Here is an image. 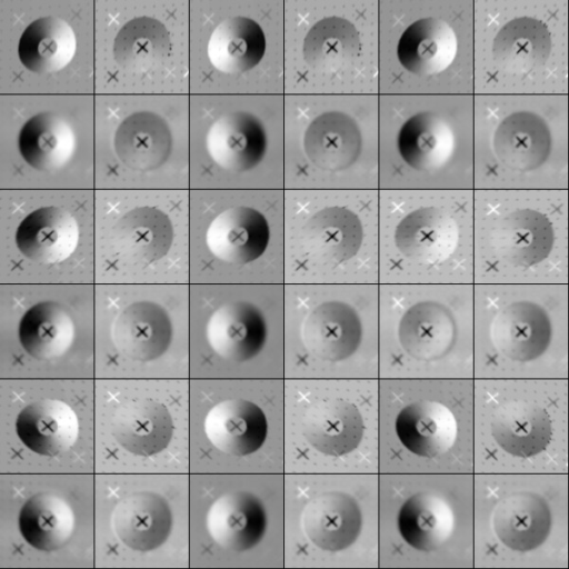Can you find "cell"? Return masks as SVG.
Here are the masks:
<instances>
[{"label":"cell","mask_w":569,"mask_h":569,"mask_svg":"<svg viewBox=\"0 0 569 569\" xmlns=\"http://www.w3.org/2000/svg\"><path fill=\"white\" fill-rule=\"evenodd\" d=\"M489 335L492 347L501 356L527 363L547 352L552 342L553 325L541 305L532 300H516L496 312Z\"/></svg>","instance_id":"cell-1"},{"label":"cell","mask_w":569,"mask_h":569,"mask_svg":"<svg viewBox=\"0 0 569 569\" xmlns=\"http://www.w3.org/2000/svg\"><path fill=\"white\" fill-rule=\"evenodd\" d=\"M268 332L263 311L247 300L220 305L204 326V337L213 353L233 363L258 357L266 347Z\"/></svg>","instance_id":"cell-2"},{"label":"cell","mask_w":569,"mask_h":569,"mask_svg":"<svg viewBox=\"0 0 569 569\" xmlns=\"http://www.w3.org/2000/svg\"><path fill=\"white\" fill-rule=\"evenodd\" d=\"M111 340L116 349L137 362H152L169 350L173 323L167 309L149 299L130 302L113 318Z\"/></svg>","instance_id":"cell-3"},{"label":"cell","mask_w":569,"mask_h":569,"mask_svg":"<svg viewBox=\"0 0 569 569\" xmlns=\"http://www.w3.org/2000/svg\"><path fill=\"white\" fill-rule=\"evenodd\" d=\"M303 347L316 358L341 362L351 358L363 338L362 320L348 302L331 299L315 306L300 328Z\"/></svg>","instance_id":"cell-4"},{"label":"cell","mask_w":569,"mask_h":569,"mask_svg":"<svg viewBox=\"0 0 569 569\" xmlns=\"http://www.w3.org/2000/svg\"><path fill=\"white\" fill-rule=\"evenodd\" d=\"M271 229L267 217L249 206H233L217 214L209 223L204 242L221 262L244 266L267 251Z\"/></svg>","instance_id":"cell-5"},{"label":"cell","mask_w":569,"mask_h":569,"mask_svg":"<svg viewBox=\"0 0 569 569\" xmlns=\"http://www.w3.org/2000/svg\"><path fill=\"white\" fill-rule=\"evenodd\" d=\"M204 526L213 542L222 549L246 552L264 538L268 512L257 495L247 490L229 491L209 506Z\"/></svg>","instance_id":"cell-6"},{"label":"cell","mask_w":569,"mask_h":569,"mask_svg":"<svg viewBox=\"0 0 569 569\" xmlns=\"http://www.w3.org/2000/svg\"><path fill=\"white\" fill-rule=\"evenodd\" d=\"M204 146L219 168L241 173L261 163L268 150V133L256 114L232 111L213 121L206 133Z\"/></svg>","instance_id":"cell-7"},{"label":"cell","mask_w":569,"mask_h":569,"mask_svg":"<svg viewBox=\"0 0 569 569\" xmlns=\"http://www.w3.org/2000/svg\"><path fill=\"white\" fill-rule=\"evenodd\" d=\"M460 229L456 219L435 206L419 207L407 213L396 226L393 241L408 260L436 266L448 260L457 250Z\"/></svg>","instance_id":"cell-8"},{"label":"cell","mask_w":569,"mask_h":569,"mask_svg":"<svg viewBox=\"0 0 569 569\" xmlns=\"http://www.w3.org/2000/svg\"><path fill=\"white\" fill-rule=\"evenodd\" d=\"M208 441L220 452L247 457L267 441L269 422L263 409L243 398H229L213 405L203 419Z\"/></svg>","instance_id":"cell-9"},{"label":"cell","mask_w":569,"mask_h":569,"mask_svg":"<svg viewBox=\"0 0 569 569\" xmlns=\"http://www.w3.org/2000/svg\"><path fill=\"white\" fill-rule=\"evenodd\" d=\"M549 123L531 110H516L496 126L491 147L495 157L507 169L526 173L542 167L552 151Z\"/></svg>","instance_id":"cell-10"},{"label":"cell","mask_w":569,"mask_h":569,"mask_svg":"<svg viewBox=\"0 0 569 569\" xmlns=\"http://www.w3.org/2000/svg\"><path fill=\"white\" fill-rule=\"evenodd\" d=\"M80 227L64 208L44 206L29 212L18 224L14 243L27 259L40 264H60L77 250Z\"/></svg>","instance_id":"cell-11"},{"label":"cell","mask_w":569,"mask_h":569,"mask_svg":"<svg viewBox=\"0 0 569 569\" xmlns=\"http://www.w3.org/2000/svg\"><path fill=\"white\" fill-rule=\"evenodd\" d=\"M301 526L317 548L328 552L349 549L361 535L362 510L348 492L331 490L312 497L303 507Z\"/></svg>","instance_id":"cell-12"},{"label":"cell","mask_w":569,"mask_h":569,"mask_svg":"<svg viewBox=\"0 0 569 569\" xmlns=\"http://www.w3.org/2000/svg\"><path fill=\"white\" fill-rule=\"evenodd\" d=\"M14 431L19 441L31 452L56 457L76 445L80 421L74 409L66 401L43 398L19 410Z\"/></svg>","instance_id":"cell-13"},{"label":"cell","mask_w":569,"mask_h":569,"mask_svg":"<svg viewBox=\"0 0 569 569\" xmlns=\"http://www.w3.org/2000/svg\"><path fill=\"white\" fill-rule=\"evenodd\" d=\"M172 510L154 491H136L121 498L111 512L113 533L126 547L138 552L160 548L170 537Z\"/></svg>","instance_id":"cell-14"},{"label":"cell","mask_w":569,"mask_h":569,"mask_svg":"<svg viewBox=\"0 0 569 569\" xmlns=\"http://www.w3.org/2000/svg\"><path fill=\"white\" fill-rule=\"evenodd\" d=\"M496 254L517 268H531L545 261L555 244L551 220L541 211L520 208L497 219L491 232Z\"/></svg>","instance_id":"cell-15"},{"label":"cell","mask_w":569,"mask_h":569,"mask_svg":"<svg viewBox=\"0 0 569 569\" xmlns=\"http://www.w3.org/2000/svg\"><path fill=\"white\" fill-rule=\"evenodd\" d=\"M305 253L316 263L333 268L352 259L363 241L359 216L343 206H328L312 213L300 232Z\"/></svg>","instance_id":"cell-16"},{"label":"cell","mask_w":569,"mask_h":569,"mask_svg":"<svg viewBox=\"0 0 569 569\" xmlns=\"http://www.w3.org/2000/svg\"><path fill=\"white\" fill-rule=\"evenodd\" d=\"M365 430L359 408L337 397L312 402L301 418L305 440L328 457H343L355 451L363 439Z\"/></svg>","instance_id":"cell-17"},{"label":"cell","mask_w":569,"mask_h":569,"mask_svg":"<svg viewBox=\"0 0 569 569\" xmlns=\"http://www.w3.org/2000/svg\"><path fill=\"white\" fill-rule=\"evenodd\" d=\"M110 432L116 442L131 455L152 457L170 445L174 422L163 403L151 398H134L116 408Z\"/></svg>","instance_id":"cell-18"},{"label":"cell","mask_w":569,"mask_h":569,"mask_svg":"<svg viewBox=\"0 0 569 569\" xmlns=\"http://www.w3.org/2000/svg\"><path fill=\"white\" fill-rule=\"evenodd\" d=\"M552 522L548 501L532 491H517L501 498L491 518L498 540L520 553L540 548L551 533Z\"/></svg>","instance_id":"cell-19"},{"label":"cell","mask_w":569,"mask_h":569,"mask_svg":"<svg viewBox=\"0 0 569 569\" xmlns=\"http://www.w3.org/2000/svg\"><path fill=\"white\" fill-rule=\"evenodd\" d=\"M459 51L458 36L442 18L423 17L401 32L396 47L400 66L411 74L432 77L448 70Z\"/></svg>","instance_id":"cell-20"},{"label":"cell","mask_w":569,"mask_h":569,"mask_svg":"<svg viewBox=\"0 0 569 569\" xmlns=\"http://www.w3.org/2000/svg\"><path fill=\"white\" fill-rule=\"evenodd\" d=\"M401 446L420 458H437L457 442L458 420L453 411L437 400H417L403 406L395 418Z\"/></svg>","instance_id":"cell-21"},{"label":"cell","mask_w":569,"mask_h":569,"mask_svg":"<svg viewBox=\"0 0 569 569\" xmlns=\"http://www.w3.org/2000/svg\"><path fill=\"white\" fill-rule=\"evenodd\" d=\"M171 219L152 206L136 207L114 222L110 242L114 252L136 266H149L167 256L173 243Z\"/></svg>","instance_id":"cell-22"},{"label":"cell","mask_w":569,"mask_h":569,"mask_svg":"<svg viewBox=\"0 0 569 569\" xmlns=\"http://www.w3.org/2000/svg\"><path fill=\"white\" fill-rule=\"evenodd\" d=\"M302 148L315 167L326 172H339L359 159L362 133L353 117L340 110H328L306 127Z\"/></svg>","instance_id":"cell-23"},{"label":"cell","mask_w":569,"mask_h":569,"mask_svg":"<svg viewBox=\"0 0 569 569\" xmlns=\"http://www.w3.org/2000/svg\"><path fill=\"white\" fill-rule=\"evenodd\" d=\"M397 338L411 358L430 362L447 356L457 339V323L451 310L436 300L411 305L400 317Z\"/></svg>","instance_id":"cell-24"},{"label":"cell","mask_w":569,"mask_h":569,"mask_svg":"<svg viewBox=\"0 0 569 569\" xmlns=\"http://www.w3.org/2000/svg\"><path fill=\"white\" fill-rule=\"evenodd\" d=\"M112 146L117 158L130 170L154 171L172 151V133L168 122L149 110L127 116L117 127Z\"/></svg>","instance_id":"cell-25"},{"label":"cell","mask_w":569,"mask_h":569,"mask_svg":"<svg viewBox=\"0 0 569 569\" xmlns=\"http://www.w3.org/2000/svg\"><path fill=\"white\" fill-rule=\"evenodd\" d=\"M491 436L506 453L521 459L542 453L553 428L548 411L533 402L512 400L500 405L491 419Z\"/></svg>","instance_id":"cell-26"},{"label":"cell","mask_w":569,"mask_h":569,"mask_svg":"<svg viewBox=\"0 0 569 569\" xmlns=\"http://www.w3.org/2000/svg\"><path fill=\"white\" fill-rule=\"evenodd\" d=\"M396 147L401 160L420 172H435L452 159L457 138L451 124L432 111L411 114L400 126Z\"/></svg>","instance_id":"cell-27"},{"label":"cell","mask_w":569,"mask_h":569,"mask_svg":"<svg viewBox=\"0 0 569 569\" xmlns=\"http://www.w3.org/2000/svg\"><path fill=\"white\" fill-rule=\"evenodd\" d=\"M552 37L549 27L540 19L519 16L506 21L496 32L491 52L503 71L525 76L549 59Z\"/></svg>","instance_id":"cell-28"},{"label":"cell","mask_w":569,"mask_h":569,"mask_svg":"<svg viewBox=\"0 0 569 569\" xmlns=\"http://www.w3.org/2000/svg\"><path fill=\"white\" fill-rule=\"evenodd\" d=\"M76 323L58 301L42 300L31 305L20 317L17 338L22 350L38 361L63 357L76 340Z\"/></svg>","instance_id":"cell-29"},{"label":"cell","mask_w":569,"mask_h":569,"mask_svg":"<svg viewBox=\"0 0 569 569\" xmlns=\"http://www.w3.org/2000/svg\"><path fill=\"white\" fill-rule=\"evenodd\" d=\"M19 154L31 168L56 172L64 168L77 149L72 126L60 114L42 111L31 116L17 137Z\"/></svg>","instance_id":"cell-30"},{"label":"cell","mask_w":569,"mask_h":569,"mask_svg":"<svg viewBox=\"0 0 569 569\" xmlns=\"http://www.w3.org/2000/svg\"><path fill=\"white\" fill-rule=\"evenodd\" d=\"M267 38L263 28L247 16L221 20L212 30L207 56L211 66L226 74H240L254 69L264 58Z\"/></svg>","instance_id":"cell-31"},{"label":"cell","mask_w":569,"mask_h":569,"mask_svg":"<svg viewBox=\"0 0 569 569\" xmlns=\"http://www.w3.org/2000/svg\"><path fill=\"white\" fill-rule=\"evenodd\" d=\"M396 526L401 539L412 549L431 552L453 535L456 515L449 501L433 492H417L399 507Z\"/></svg>","instance_id":"cell-32"},{"label":"cell","mask_w":569,"mask_h":569,"mask_svg":"<svg viewBox=\"0 0 569 569\" xmlns=\"http://www.w3.org/2000/svg\"><path fill=\"white\" fill-rule=\"evenodd\" d=\"M73 28L57 16L39 17L21 32L17 53L20 63L38 74L56 73L73 60L77 52Z\"/></svg>","instance_id":"cell-33"},{"label":"cell","mask_w":569,"mask_h":569,"mask_svg":"<svg viewBox=\"0 0 569 569\" xmlns=\"http://www.w3.org/2000/svg\"><path fill=\"white\" fill-rule=\"evenodd\" d=\"M22 539L33 549L52 552L64 547L73 535L76 517L71 505L51 492L29 497L17 518Z\"/></svg>","instance_id":"cell-34"},{"label":"cell","mask_w":569,"mask_h":569,"mask_svg":"<svg viewBox=\"0 0 569 569\" xmlns=\"http://www.w3.org/2000/svg\"><path fill=\"white\" fill-rule=\"evenodd\" d=\"M113 58L118 66L132 73H147L163 64L171 52L167 27L148 16L127 21L117 32Z\"/></svg>","instance_id":"cell-35"},{"label":"cell","mask_w":569,"mask_h":569,"mask_svg":"<svg viewBox=\"0 0 569 569\" xmlns=\"http://www.w3.org/2000/svg\"><path fill=\"white\" fill-rule=\"evenodd\" d=\"M360 50L357 27L339 16H328L316 21L302 42L306 63L320 72L342 70L358 58Z\"/></svg>","instance_id":"cell-36"}]
</instances>
